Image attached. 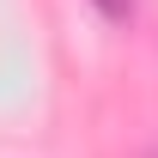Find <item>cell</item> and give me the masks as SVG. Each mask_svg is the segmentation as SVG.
Returning a JSON list of instances; mask_svg holds the SVG:
<instances>
[{
	"label": "cell",
	"instance_id": "obj_1",
	"mask_svg": "<svg viewBox=\"0 0 158 158\" xmlns=\"http://www.w3.org/2000/svg\"><path fill=\"white\" fill-rule=\"evenodd\" d=\"M98 12H103L110 24H128V12H134V6H128V0H98Z\"/></svg>",
	"mask_w": 158,
	"mask_h": 158
}]
</instances>
